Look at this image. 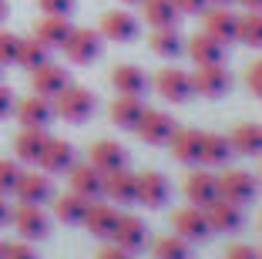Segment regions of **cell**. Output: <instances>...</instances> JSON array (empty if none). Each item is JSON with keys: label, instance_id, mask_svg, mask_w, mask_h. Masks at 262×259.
Returning a JSON list of instances; mask_svg holds the SVG:
<instances>
[{"label": "cell", "instance_id": "obj_35", "mask_svg": "<svg viewBox=\"0 0 262 259\" xmlns=\"http://www.w3.org/2000/svg\"><path fill=\"white\" fill-rule=\"evenodd\" d=\"M151 256L155 259H188L192 252H188V239H182L175 232V236H158L151 243Z\"/></svg>", "mask_w": 262, "mask_h": 259}, {"label": "cell", "instance_id": "obj_12", "mask_svg": "<svg viewBox=\"0 0 262 259\" xmlns=\"http://www.w3.org/2000/svg\"><path fill=\"white\" fill-rule=\"evenodd\" d=\"M14 195L20 202H31V206H44L47 198H54V185L47 172H20V182H17Z\"/></svg>", "mask_w": 262, "mask_h": 259}, {"label": "cell", "instance_id": "obj_31", "mask_svg": "<svg viewBox=\"0 0 262 259\" xmlns=\"http://www.w3.org/2000/svg\"><path fill=\"white\" fill-rule=\"evenodd\" d=\"M148 44H151V51L158 54V57H178V54L185 51V41H182V34H178L175 27H155Z\"/></svg>", "mask_w": 262, "mask_h": 259}, {"label": "cell", "instance_id": "obj_51", "mask_svg": "<svg viewBox=\"0 0 262 259\" xmlns=\"http://www.w3.org/2000/svg\"><path fill=\"white\" fill-rule=\"evenodd\" d=\"M0 259H4V243H0Z\"/></svg>", "mask_w": 262, "mask_h": 259}, {"label": "cell", "instance_id": "obj_45", "mask_svg": "<svg viewBox=\"0 0 262 259\" xmlns=\"http://www.w3.org/2000/svg\"><path fill=\"white\" fill-rule=\"evenodd\" d=\"M98 259H131V252L121 249V246H101V249H98Z\"/></svg>", "mask_w": 262, "mask_h": 259}, {"label": "cell", "instance_id": "obj_36", "mask_svg": "<svg viewBox=\"0 0 262 259\" xmlns=\"http://www.w3.org/2000/svg\"><path fill=\"white\" fill-rule=\"evenodd\" d=\"M239 41H246L249 47H262V10H249L246 17H239Z\"/></svg>", "mask_w": 262, "mask_h": 259}, {"label": "cell", "instance_id": "obj_7", "mask_svg": "<svg viewBox=\"0 0 262 259\" xmlns=\"http://www.w3.org/2000/svg\"><path fill=\"white\" fill-rule=\"evenodd\" d=\"M37 165H40V172H47V175H64V172H71V168L77 165L74 145L64 142V138H47V145H44V152H40Z\"/></svg>", "mask_w": 262, "mask_h": 259}, {"label": "cell", "instance_id": "obj_40", "mask_svg": "<svg viewBox=\"0 0 262 259\" xmlns=\"http://www.w3.org/2000/svg\"><path fill=\"white\" fill-rule=\"evenodd\" d=\"M37 7L51 17H68L74 10V0H37Z\"/></svg>", "mask_w": 262, "mask_h": 259}, {"label": "cell", "instance_id": "obj_26", "mask_svg": "<svg viewBox=\"0 0 262 259\" xmlns=\"http://www.w3.org/2000/svg\"><path fill=\"white\" fill-rule=\"evenodd\" d=\"M229 145L239 155H262V125H255V122L235 125L229 135Z\"/></svg>", "mask_w": 262, "mask_h": 259}, {"label": "cell", "instance_id": "obj_18", "mask_svg": "<svg viewBox=\"0 0 262 259\" xmlns=\"http://www.w3.org/2000/svg\"><path fill=\"white\" fill-rule=\"evenodd\" d=\"M88 162H91L98 172H118V168L128 165V152H124L118 142H108V138H101V142H94L91 152H88Z\"/></svg>", "mask_w": 262, "mask_h": 259}, {"label": "cell", "instance_id": "obj_49", "mask_svg": "<svg viewBox=\"0 0 262 259\" xmlns=\"http://www.w3.org/2000/svg\"><path fill=\"white\" fill-rule=\"evenodd\" d=\"M7 17V0H0V21Z\"/></svg>", "mask_w": 262, "mask_h": 259}, {"label": "cell", "instance_id": "obj_43", "mask_svg": "<svg viewBox=\"0 0 262 259\" xmlns=\"http://www.w3.org/2000/svg\"><path fill=\"white\" fill-rule=\"evenodd\" d=\"M225 259H259V252H255L252 246L235 243V246H229V249H225Z\"/></svg>", "mask_w": 262, "mask_h": 259}, {"label": "cell", "instance_id": "obj_34", "mask_svg": "<svg viewBox=\"0 0 262 259\" xmlns=\"http://www.w3.org/2000/svg\"><path fill=\"white\" fill-rule=\"evenodd\" d=\"M88 212V198H81L77 192H64V195H54V215L61 222H81Z\"/></svg>", "mask_w": 262, "mask_h": 259}, {"label": "cell", "instance_id": "obj_23", "mask_svg": "<svg viewBox=\"0 0 262 259\" xmlns=\"http://www.w3.org/2000/svg\"><path fill=\"white\" fill-rule=\"evenodd\" d=\"M111 84H115L118 94H135V98H141V94L148 91V74L138 64H118V68L111 71Z\"/></svg>", "mask_w": 262, "mask_h": 259}, {"label": "cell", "instance_id": "obj_44", "mask_svg": "<svg viewBox=\"0 0 262 259\" xmlns=\"http://www.w3.org/2000/svg\"><path fill=\"white\" fill-rule=\"evenodd\" d=\"M175 7L178 14H205L208 0H175Z\"/></svg>", "mask_w": 262, "mask_h": 259}, {"label": "cell", "instance_id": "obj_53", "mask_svg": "<svg viewBox=\"0 0 262 259\" xmlns=\"http://www.w3.org/2000/svg\"><path fill=\"white\" fill-rule=\"evenodd\" d=\"M0 68H4V64H0Z\"/></svg>", "mask_w": 262, "mask_h": 259}, {"label": "cell", "instance_id": "obj_5", "mask_svg": "<svg viewBox=\"0 0 262 259\" xmlns=\"http://www.w3.org/2000/svg\"><path fill=\"white\" fill-rule=\"evenodd\" d=\"M10 222L20 232L24 239H44L51 232V219L40 206H31V202H20V206L10 212Z\"/></svg>", "mask_w": 262, "mask_h": 259}, {"label": "cell", "instance_id": "obj_17", "mask_svg": "<svg viewBox=\"0 0 262 259\" xmlns=\"http://www.w3.org/2000/svg\"><path fill=\"white\" fill-rule=\"evenodd\" d=\"M111 239H115V246H121V249L138 252V249H145V243H148V229L138 215H118V226H115V232H111Z\"/></svg>", "mask_w": 262, "mask_h": 259}, {"label": "cell", "instance_id": "obj_30", "mask_svg": "<svg viewBox=\"0 0 262 259\" xmlns=\"http://www.w3.org/2000/svg\"><path fill=\"white\" fill-rule=\"evenodd\" d=\"M229 158H232V145H229V138L215 135V131H202L199 162H205V165H225Z\"/></svg>", "mask_w": 262, "mask_h": 259}, {"label": "cell", "instance_id": "obj_27", "mask_svg": "<svg viewBox=\"0 0 262 259\" xmlns=\"http://www.w3.org/2000/svg\"><path fill=\"white\" fill-rule=\"evenodd\" d=\"M168 148H171V155H175L178 162L192 165V162H199L202 131H195V128H175V135L168 138Z\"/></svg>", "mask_w": 262, "mask_h": 259}, {"label": "cell", "instance_id": "obj_21", "mask_svg": "<svg viewBox=\"0 0 262 259\" xmlns=\"http://www.w3.org/2000/svg\"><path fill=\"white\" fill-rule=\"evenodd\" d=\"M205 34H212V37L222 41V44L239 41V17L232 14L229 7H212V10H205Z\"/></svg>", "mask_w": 262, "mask_h": 259}, {"label": "cell", "instance_id": "obj_4", "mask_svg": "<svg viewBox=\"0 0 262 259\" xmlns=\"http://www.w3.org/2000/svg\"><path fill=\"white\" fill-rule=\"evenodd\" d=\"M155 91L162 94L165 101H171V105H182V101H188L195 94L192 74H185L182 68H162L155 74Z\"/></svg>", "mask_w": 262, "mask_h": 259}, {"label": "cell", "instance_id": "obj_15", "mask_svg": "<svg viewBox=\"0 0 262 259\" xmlns=\"http://www.w3.org/2000/svg\"><path fill=\"white\" fill-rule=\"evenodd\" d=\"M68 175H71V192H77L81 198H88V202H91V198L104 195V172H98L91 162L74 165Z\"/></svg>", "mask_w": 262, "mask_h": 259}, {"label": "cell", "instance_id": "obj_22", "mask_svg": "<svg viewBox=\"0 0 262 259\" xmlns=\"http://www.w3.org/2000/svg\"><path fill=\"white\" fill-rule=\"evenodd\" d=\"M104 195L118 206H131L138 202V185H135V175L128 168H118V172H108L104 175Z\"/></svg>", "mask_w": 262, "mask_h": 259}, {"label": "cell", "instance_id": "obj_42", "mask_svg": "<svg viewBox=\"0 0 262 259\" xmlns=\"http://www.w3.org/2000/svg\"><path fill=\"white\" fill-rule=\"evenodd\" d=\"M17 108V98H14V91H10L7 84H0V118H7L10 111Z\"/></svg>", "mask_w": 262, "mask_h": 259}, {"label": "cell", "instance_id": "obj_1", "mask_svg": "<svg viewBox=\"0 0 262 259\" xmlns=\"http://www.w3.org/2000/svg\"><path fill=\"white\" fill-rule=\"evenodd\" d=\"M94 108H98L94 91H88V88H81V84H68V88L54 98V114H61L64 122H71V125L88 122V118L94 114Z\"/></svg>", "mask_w": 262, "mask_h": 259}, {"label": "cell", "instance_id": "obj_24", "mask_svg": "<svg viewBox=\"0 0 262 259\" xmlns=\"http://www.w3.org/2000/svg\"><path fill=\"white\" fill-rule=\"evenodd\" d=\"M185 51H188V57H192L195 64H222V57H225V44L222 41H215L212 34H195L192 41L185 44Z\"/></svg>", "mask_w": 262, "mask_h": 259}, {"label": "cell", "instance_id": "obj_38", "mask_svg": "<svg viewBox=\"0 0 262 259\" xmlns=\"http://www.w3.org/2000/svg\"><path fill=\"white\" fill-rule=\"evenodd\" d=\"M17 44H20L17 34L0 31V64H14L17 61Z\"/></svg>", "mask_w": 262, "mask_h": 259}, {"label": "cell", "instance_id": "obj_14", "mask_svg": "<svg viewBox=\"0 0 262 259\" xmlns=\"http://www.w3.org/2000/svg\"><path fill=\"white\" fill-rule=\"evenodd\" d=\"M135 185H138V202L148 209H162L168 202V178L162 172H141L135 175Z\"/></svg>", "mask_w": 262, "mask_h": 259}, {"label": "cell", "instance_id": "obj_32", "mask_svg": "<svg viewBox=\"0 0 262 259\" xmlns=\"http://www.w3.org/2000/svg\"><path fill=\"white\" fill-rule=\"evenodd\" d=\"M47 61H51V47L40 44L37 37H20V44H17V61L14 64L34 71V68H40V64H47Z\"/></svg>", "mask_w": 262, "mask_h": 259}, {"label": "cell", "instance_id": "obj_33", "mask_svg": "<svg viewBox=\"0 0 262 259\" xmlns=\"http://www.w3.org/2000/svg\"><path fill=\"white\" fill-rule=\"evenodd\" d=\"M141 14L151 27H175L178 21L175 0H141Z\"/></svg>", "mask_w": 262, "mask_h": 259}, {"label": "cell", "instance_id": "obj_3", "mask_svg": "<svg viewBox=\"0 0 262 259\" xmlns=\"http://www.w3.org/2000/svg\"><path fill=\"white\" fill-rule=\"evenodd\" d=\"M175 118L165 111H158V108H145V114H141V122L135 125V131H138L141 142H148V145H168V138L175 135Z\"/></svg>", "mask_w": 262, "mask_h": 259}, {"label": "cell", "instance_id": "obj_37", "mask_svg": "<svg viewBox=\"0 0 262 259\" xmlns=\"http://www.w3.org/2000/svg\"><path fill=\"white\" fill-rule=\"evenodd\" d=\"M20 172H24V168L17 165V162L0 158V195H10V192L17 189V182H20Z\"/></svg>", "mask_w": 262, "mask_h": 259}, {"label": "cell", "instance_id": "obj_8", "mask_svg": "<svg viewBox=\"0 0 262 259\" xmlns=\"http://www.w3.org/2000/svg\"><path fill=\"white\" fill-rule=\"evenodd\" d=\"M255 192H259L255 178L249 175V172H242V168H225L222 175H219V195L229 198V202H235V206L255 198Z\"/></svg>", "mask_w": 262, "mask_h": 259}, {"label": "cell", "instance_id": "obj_9", "mask_svg": "<svg viewBox=\"0 0 262 259\" xmlns=\"http://www.w3.org/2000/svg\"><path fill=\"white\" fill-rule=\"evenodd\" d=\"M17 122L24 128H47V125L54 122V101L44 98V94H31V98L17 101Z\"/></svg>", "mask_w": 262, "mask_h": 259}, {"label": "cell", "instance_id": "obj_2", "mask_svg": "<svg viewBox=\"0 0 262 259\" xmlns=\"http://www.w3.org/2000/svg\"><path fill=\"white\" fill-rule=\"evenodd\" d=\"M61 51L71 64H91V61L101 57V34L91 31V27H71V34L61 44Z\"/></svg>", "mask_w": 262, "mask_h": 259}, {"label": "cell", "instance_id": "obj_41", "mask_svg": "<svg viewBox=\"0 0 262 259\" xmlns=\"http://www.w3.org/2000/svg\"><path fill=\"white\" fill-rule=\"evenodd\" d=\"M4 259H37L27 243H4Z\"/></svg>", "mask_w": 262, "mask_h": 259}, {"label": "cell", "instance_id": "obj_20", "mask_svg": "<svg viewBox=\"0 0 262 259\" xmlns=\"http://www.w3.org/2000/svg\"><path fill=\"white\" fill-rule=\"evenodd\" d=\"M185 198L192 206L205 209L208 202L219 198V178L212 175V172H188L185 175Z\"/></svg>", "mask_w": 262, "mask_h": 259}, {"label": "cell", "instance_id": "obj_39", "mask_svg": "<svg viewBox=\"0 0 262 259\" xmlns=\"http://www.w3.org/2000/svg\"><path fill=\"white\" fill-rule=\"evenodd\" d=\"M246 88L255 94V98H262V57L246 68Z\"/></svg>", "mask_w": 262, "mask_h": 259}, {"label": "cell", "instance_id": "obj_48", "mask_svg": "<svg viewBox=\"0 0 262 259\" xmlns=\"http://www.w3.org/2000/svg\"><path fill=\"white\" fill-rule=\"evenodd\" d=\"M208 4H215V7H229V4H235V0H208Z\"/></svg>", "mask_w": 262, "mask_h": 259}, {"label": "cell", "instance_id": "obj_6", "mask_svg": "<svg viewBox=\"0 0 262 259\" xmlns=\"http://www.w3.org/2000/svg\"><path fill=\"white\" fill-rule=\"evenodd\" d=\"M98 34L108 41H118V44H128V41L138 37V21H135V14H128V10H104L98 21Z\"/></svg>", "mask_w": 262, "mask_h": 259}, {"label": "cell", "instance_id": "obj_16", "mask_svg": "<svg viewBox=\"0 0 262 259\" xmlns=\"http://www.w3.org/2000/svg\"><path fill=\"white\" fill-rule=\"evenodd\" d=\"M205 219H208V226H212V232H235V229L242 226V209L235 206V202L219 195L215 202L205 206Z\"/></svg>", "mask_w": 262, "mask_h": 259}, {"label": "cell", "instance_id": "obj_13", "mask_svg": "<svg viewBox=\"0 0 262 259\" xmlns=\"http://www.w3.org/2000/svg\"><path fill=\"white\" fill-rule=\"evenodd\" d=\"M171 226H175V232L182 239H205L208 232H212V226H208V219H205V209H199V206L175 209V212H171Z\"/></svg>", "mask_w": 262, "mask_h": 259}, {"label": "cell", "instance_id": "obj_25", "mask_svg": "<svg viewBox=\"0 0 262 259\" xmlns=\"http://www.w3.org/2000/svg\"><path fill=\"white\" fill-rule=\"evenodd\" d=\"M108 114H111V122H115L118 128L135 131V125H138L141 114H145V105H141V98H135V94H118V98L111 101Z\"/></svg>", "mask_w": 262, "mask_h": 259}, {"label": "cell", "instance_id": "obj_11", "mask_svg": "<svg viewBox=\"0 0 262 259\" xmlns=\"http://www.w3.org/2000/svg\"><path fill=\"white\" fill-rule=\"evenodd\" d=\"M229 84H232V77L222 64H199V71L192 74V88L202 98H222L229 91Z\"/></svg>", "mask_w": 262, "mask_h": 259}, {"label": "cell", "instance_id": "obj_29", "mask_svg": "<svg viewBox=\"0 0 262 259\" xmlns=\"http://www.w3.org/2000/svg\"><path fill=\"white\" fill-rule=\"evenodd\" d=\"M47 131L44 128H20V135L14 138V152H17V158L20 162H37L40 158V152H44V145H47Z\"/></svg>", "mask_w": 262, "mask_h": 259}, {"label": "cell", "instance_id": "obj_19", "mask_svg": "<svg viewBox=\"0 0 262 259\" xmlns=\"http://www.w3.org/2000/svg\"><path fill=\"white\" fill-rule=\"evenodd\" d=\"M81 226L98 239H111V232H115V226H118V209L104 206V202H88V212H84V219H81Z\"/></svg>", "mask_w": 262, "mask_h": 259}, {"label": "cell", "instance_id": "obj_50", "mask_svg": "<svg viewBox=\"0 0 262 259\" xmlns=\"http://www.w3.org/2000/svg\"><path fill=\"white\" fill-rule=\"evenodd\" d=\"M121 4H141V0H121Z\"/></svg>", "mask_w": 262, "mask_h": 259}, {"label": "cell", "instance_id": "obj_10", "mask_svg": "<svg viewBox=\"0 0 262 259\" xmlns=\"http://www.w3.org/2000/svg\"><path fill=\"white\" fill-rule=\"evenodd\" d=\"M71 84V74L61 68V64H40V68H34L31 71V88H34V94H44V98H51L54 101L57 94L64 91Z\"/></svg>", "mask_w": 262, "mask_h": 259}, {"label": "cell", "instance_id": "obj_52", "mask_svg": "<svg viewBox=\"0 0 262 259\" xmlns=\"http://www.w3.org/2000/svg\"><path fill=\"white\" fill-rule=\"evenodd\" d=\"M259 259H262V252H259Z\"/></svg>", "mask_w": 262, "mask_h": 259}, {"label": "cell", "instance_id": "obj_28", "mask_svg": "<svg viewBox=\"0 0 262 259\" xmlns=\"http://www.w3.org/2000/svg\"><path fill=\"white\" fill-rule=\"evenodd\" d=\"M68 34H71V21H68V17L44 14L37 21V27H34V37H37L40 44H47V47H61L64 41H68Z\"/></svg>", "mask_w": 262, "mask_h": 259}, {"label": "cell", "instance_id": "obj_46", "mask_svg": "<svg viewBox=\"0 0 262 259\" xmlns=\"http://www.w3.org/2000/svg\"><path fill=\"white\" fill-rule=\"evenodd\" d=\"M10 212H14V209L7 206V198L0 195V226H7V222H10Z\"/></svg>", "mask_w": 262, "mask_h": 259}, {"label": "cell", "instance_id": "obj_47", "mask_svg": "<svg viewBox=\"0 0 262 259\" xmlns=\"http://www.w3.org/2000/svg\"><path fill=\"white\" fill-rule=\"evenodd\" d=\"M242 7H249V10H262V0H239Z\"/></svg>", "mask_w": 262, "mask_h": 259}]
</instances>
